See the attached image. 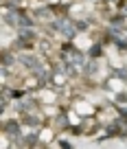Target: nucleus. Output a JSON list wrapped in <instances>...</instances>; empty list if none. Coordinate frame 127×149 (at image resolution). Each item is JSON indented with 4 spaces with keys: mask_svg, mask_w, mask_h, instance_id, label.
<instances>
[{
    "mask_svg": "<svg viewBox=\"0 0 127 149\" xmlns=\"http://www.w3.org/2000/svg\"><path fill=\"white\" fill-rule=\"evenodd\" d=\"M5 132H7L9 136H18V134H20V125L11 121V123H7V125H5Z\"/></svg>",
    "mask_w": 127,
    "mask_h": 149,
    "instance_id": "20e7f679",
    "label": "nucleus"
},
{
    "mask_svg": "<svg viewBox=\"0 0 127 149\" xmlns=\"http://www.w3.org/2000/svg\"><path fill=\"white\" fill-rule=\"evenodd\" d=\"M26 123H31V125H33V123H37V118H35V116H26Z\"/></svg>",
    "mask_w": 127,
    "mask_h": 149,
    "instance_id": "39448f33",
    "label": "nucleus"
},
{
    "mask_svg": "<svg viewBox=\"0 0 127 149\" xmlns=\"http://www.w3.org/2000/svg\"><path fill=\"white\" fill-rule=\"evenodd\" d=\"M22 61H24V64L28 66V68H33V70H35L37 74H42V68H40V64H37V59H35V57H24Z\"/></svg>",
    "mask_w": 127,
    "mask_h": 149,
    "instance_id": "7ed1b4c3",
    "label": "nucleus"
},
{
    "mask_svg": "<svg viewBox=\"0 0 127 149\" xmlns=\"http://www.w3.org/2000/svg\"><path fill=\"white\" fill-rule=\"evenodd\" d=\"M7 22L13 24V26H31V20H28L26 15L18 13V11H11V13L7 15Z\"/></svg>",
    "mask_w": 127,
    "mask_h": 149,
    "instance_id": "f257e3e1",
    "label": "nucleus"
},
{
    "mask_svg": "<svg viewBox=\"0 0 127 149\" xmlns=\"http://www.w3.org/2000/svg\"><path fill=\"white\" fill-rule=\"evenodd\" d=\"M53 29H57V31H61L66 37H72L75 35V31H77V26L72 22H68V20H61V22H55L53 24Z\"/></svg>",
    "mask_w": 127,
    "mask_h": 149,
    "instance_id": "f03ea898",
    "label": "nucleus"
},
{
    "mask_svg": "<svg viewBox=\"0 0 127 149\" xmlns=\"http://www.w3.org/2000/svg\"><path fill=\"white\" fill-rule=\"evenodd\" d=\"M125 118H127V112H125Z\"/></svg>",
    "mask_w": 127,
    "mask_h": 149,
    "instance_id": "423d86ee",
    "label": "nucleus"
}]
</instances>
